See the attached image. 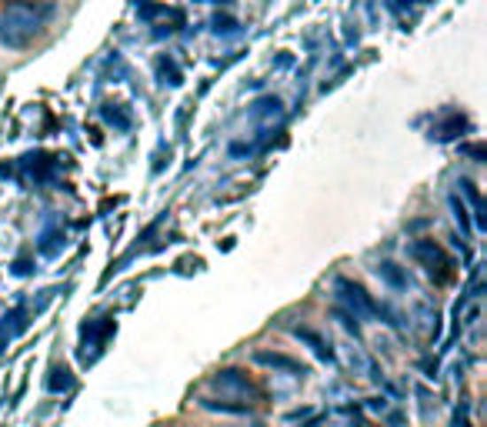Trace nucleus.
<instances>
[{"label": "nucleus", "mask_w": 487, "mask_h": 427, "mask_svg": "<svg viewBox=\"0 0 487 427\" xmlns=\"http://www.w3.org/2000/svg\"><path fill=\"white\" fill-rule=\"evenodd\" d=\"M43 27V11L34 4H7L0 11V41L11 47H24L30 43Z\"/></svg>", "instance_id": "nucleus-1"}, {"label": "nucleus", "mask_w": 487, "mask_h": 427, "mask_svg": "<svg viewBox=\"0 0 487 427\" xmlns=\"http://www.w3.org/2000/svg\"><path fill=\"white\" fill-rule=\"evenodd\" d=\"M411 257H417V260H421V264H424L430 274L437 271V281H444V277H447V271H444L447 257H444V251H441V247H437L434 241H417L414 247H411Z\"/></svg>", "instance_id": "nucleus-2"}, {"label": "nucleus", "mask_w": 487, "mask_h": 427, "mask_svg": "<svg viewBox=\"0 0 487 427\" xmlns=\"http://www.w3.org/2000/svg\"><path fill=\"white\" fill-rule=\"evenodd\" d=\"M337 291H341V300L351 307L354 317H371V314L377 311V307H374V300L364 294V287L351 284V281H337Z\"/></svg>", "instance_id": "nucleus-3"}, {"label": "nucleus", "mask_w": 487, "mask_h": 427, "mask_svg": "<svg viewBox=\"0 0 487 427\" xmlns=\"http://www.w3.org/2000/svg\"><path fill=\"white\" fill-rule=\"evenodd\" d=\"M214 387L234 391V394H241V398L254 394V384L247 381V374H241V370H220V374H214Z\"/></svg>", "instance_id": "nucleus-4"}, {"label": "nucleus", "mask_w": 487, "mask_h": 427, "mask_svg": "<svg viewBox=\"0 0 487 427\" xmlns=\"http://www.w3.org/2000/svg\"><path fill=\"white\" fill-rule=\"evenodd\" d=\"M258 364H267V368L287 370V374H304L301 364H298L294 357H284V354H267V351H258Z\"/></svg>", "instance_id": "nucleus-5"}]
</instances>
